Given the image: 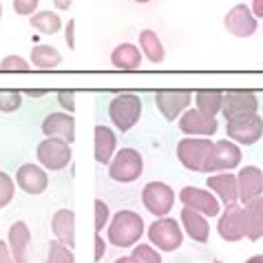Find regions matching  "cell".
<instances>
[{
    "label": "cell",
    "mask_w": 263,
    "mask_h": 263,
    "mask_svg": "<svg viewBox=\"0 0 263 263\" xmlns=\"http://www.w3.org/2000/svg\"><path fill=\"white\" fill-rule=\"evenodd\" d=\"M144 235V219L133 210H120L108 226V241L118 248L135 246Z\"/></svg>",
    "instance_id": "1"
},
{
    "label": "cell",
    "mask_w": 263,
    "mask_h": 263,
    "mask_svg": "<svg viewBox=\"0 0 263 263\" xmlns=\"http://www.w3.org/2000/svg\"><path fill=\"white\" fill-rule=\"evenodd\" d=\"M213 148H215V142L206 140V137H184V140L177 144V159L188 171L206 173Z\"/></svg>",
    "instance_id": "2"
},
{
    "label": "cell",
    "mask_w": 263,
    "mask_h": 263,
    "mask_svg": "<svg viewBox=\"0 0 263 263\" xmlns=\"http://www.w3.org/2000/svg\"><path fill=\"white\" fill-rule=\"evenodd\" d=\"M142 115V100L135 93H120L108 104V118L122 133H128L140 122Z\"/></svg>",
    "instance_id": "3"
},
{
    "label": "cell",
    "mask_w": 263,
    "mask_h": 263,
    "mask_svg": "<svg viewBox=\"0 0 263 263\" xmlns=\"http://www.w3.org/2000/svg\"><path fill=\"white\" fill-rule=\"evenodd\" d=\"M144 171V159L135 148H122L108 164V177L120 184H133Z\"/></svg>",
    "instance_id": "4"
},
{
    "label": "cell",
    "mask_w": 263,
    "mask_h": 263,
    "mask_svg": "<svg viewBox=\"0 0 263 263\" xmlns=\"http://www.w3.org/2000/svg\"><path fill=\"white\" fill-rule=\"evenodd\" d=\"M148 239L153 246H157L162 252H175L181 248L184 241V230L179 228V223L171 217H159L148 226Z\"/></svg>",
    "instance_id": "5"
},
{
    "label": "cell",
    "mask_w": 263,
    "mask_h": 263,
    "mask_svg": "<svg viewBox=\"0 0 263 263\" xmlns=\"http://www.w3.org/2000/svg\"><path fill=\"white\" fill-rule=\"evenodd\" d=\"M257 111H259V98L254 91H246V89L223 91L221 113L226 120H237V118H243V115H252Z\"/></svg>",
    "instance_id": "6"
},
{
    "label": "cell",
    "mask_w": 263,
    "mask_h": 263,
    "mask_svg": "<svg viewBox=\"0 0 263 263\" xmlns=\"http://www.w3.org/2000/svg\"><path fill=\"white\" fill-rule=\"evenodd\" d=\"M35 155L47 171H62L71 162V144L60 140V137H47L45 142L38 144Z\"/></svg>",
    "instance_id": "7"
},
{
    "label": "cell",
    "mask_w": 263,
    "mask_h": 263,
    "mask_svg": "<svg viewBox=\"0 0 263 263\" xmlns=\"http://www.w3.org/2000/svg\"><path fill=\"white\" fill-rule=\"evenodd\" d=\"M226 133H228L232 142L252 146L263 137V118L252 113V115H243V118H237V120H228Z\"/></svg>",
    "instance_id": "8"
},
{
    "label": "cell",
    "mask_w": 263,
    "mask_h": 263,
    "mask_svg": "<svg viewBox=\"0 0 263 263\" xmlns=\"http://www.w3.org/2000/svg\"><path fill=\"white\" fill-rule=\"evenodd\" d=\"M142 201H144L146 210L159 219V217H166L173 210L175 193L164 181H148L142 191Z\"/></svg>",
    "instance_id": "9"
},
{
    "label": "cell",
    "mask_w": 263,
    "mask_h": 263,
    "mask_svg": "<svg viewBox=\"0 0 263 263\" xmlns=\"http://www.w3.org/2000/svg\"><path fill=\"white\" fill-rule=\"evenodd\" d=\"M239 164H241V148L235 142L221 140V142H215V148H213V155L208 159L206 173L208 175L230 173L232 168H237Z\"/></svg>",
    "instance_id": "10"
},
{
    "label": "cell",
    "mask_w": 263,
    "mask_h": 263,
    "mask_svg": "<svg viewBox=\"0 0 263 263\" xmlns=\"http://www.w3.org/2000/svg\"><path fill=\"white\" fill-rule=\"evenodd\" d=\"M179 201L186 208H193L197 213H201L203 217H217L221 215V206L215 195H210V191L203 188H195V186H184L179 191Z\"/></svg>",
    "instance_id": "11"
},
{
    "label": "cell",
    "mask_w": 263,
    "mask_h": 263,
    "mask_svg": "<svg viewBox=\"0 0 263 263\" xmlns=\"http://www.w3.org/2000/svg\"><path fill=\"white\" fill-rule=\"evenodd\" d=\"M191 102H193V93L188 89L157 91L155 93V104L168 122H175L177 118H181L186 111V106H191Z\"/></svg>",
    "instance_id": "12"
},
{
    "label": "cell",
    "mask_w": 263,
    "mask_h": 263,
    "mask_svg": "<svg viewBox=\"0 0 263 263\" xmlns=\"http://www.w3.org/2000/svg\"><path fill=\"white\" fill-rule=\"evenodd\" d=\"M217 230H219V237L223 241H241L246 237V221H243V206L239 203H232V206H226V210L219 215V221H217Z\"/></svg>",
    "instance_id": "13"
},
{
    "label": "cell",
    "mask_w": 263,
    "mask_h": 263,
    "mask_svg": "<svg viewBox=\"0 0 263 263\" xmlns=\"http://www.w3.org/2000/svg\"><path fill=\"white\" fill-rule=\"evenodd\" d=\"M223 25L232 35H237V38H250V35H254V31H257V18H254V13L248 5L232 7V9L226 13Z\"/></svg>",
    "instance_id": "14"
},
{
    "label": "cell",
    "mask_w": 263,
    "mask_h": 263,
    "mask_svg": "<svg viewBox=\"0 0 263 263\" xmlns=\"http://www.w3.org/2000/svg\"><path fill=\"white\" fill-rule=\"evenodd\" d=\"M237 184H239V201L246 206L248 201L263 195V171L257 166H243L237 175Z\"/></svg>",
    "instance_id": "15"
},
{
    "label": "cell",
    "mask_w": 263,
    "mask_h": 263,
    "mask_svg": "<svg viewBox=\"0 0 263 263\" xmlns=\"http://www.w3.org/2000/svg\"><path fill=\"white\" fill-rule=\"evenodd\" d=\"M42 133L47 137H60L64 142H76V120L73 113H49L42 120Z\"/></svg>",
    "instance_id": "16"
},
{
    "label": "cell",
    "mask_w": 263,
    "mask_h": 263,
    "mask_svg": "<svg viewBox=\"0 0 263 263\" xmlns=\"http://www.w3.org/2000/svg\"><path fill=\"white\" fill-rule=\"evenodd\" d=\"M217 120L210 118V115L197 111V108H191L179 118V130L186 135H215L217 133Z\"/></svg>",
    "instance_id": "17"
},
{
    "label": "cell",
    "mask_w": 263,
    "mask_h": 263,
    "mask_svg": "<svg viewBox=\"0 0 263 263\" xmlns=\"http://www.w3.org/2000/svg\"><path fill=\"white\" fill-rule=\"evenodd\" d=\"M16 181L27 195H40V193H45L47 186H49L47 173L35 164H23L20 166L18 173H16Z\"/></svg>",
    "instance_id": "18"
},
{
    "label": "cell",
    "mask_w": 263,
    "mask_h": 263,
    "mask_svg": "<svg viewBox=\"0 0 263 263\" xmlns=\"http://www.w3.org/2000/svg\"><path fill=\"white\" fill-rule=\"evenodd\" d=\"M206 184L213 193L219 195L226 206H232V203L239 201V184H237V175L230 173H215L206 177Z\"/></svg>",
    "instance_id": "19"
},
{
    "label": "cell",
    "mask_w": 263,
    "mask_h": 263,
    "mask_svg": "<svg viewBox=\"0 0 263 263\" xmlns=\"http://www.w3.org/2000/svg\"><path fill=\"white\" fill-rule=\"evenodd\" d=\"M29 241H31V230L25 221H16L9 228V250L13 263H29Z\"/></svg>",
    "instance_id": "20"
},
{
    "label": "cell",
    "mask_w": 263,
    "mask_h": 263,
    "mask_svg": "<svg viewBox=\"0 0 263 263\" xmlns=\"http://www.w3.org/2000/svg\"><path fill=\"white\" fill-rule=\"evenodd\" d=\"M51 228H53V235L60 243H64L67 248H76V215L71 208L58 210L51 219Z\"/></svg>",
    "instance_id": "21"
},
{
    "label": "cell",
    "mask_w": 263,
    "mask_h": 263,
    "mask_svg": "<svg viewBox=\"0 0 263 263\" xmlns=\"http://www.w3.org/2000/svg\"><path fill=\"white\" fill-rule=\"evenodd\" d=\"M243 221H246V237L250 241L263 239V195L248 201L243 206Z\"/></svg>",
    "instance_id": "22"
},
{
    "label": "cell",
    "mask_w": 263,
    "mask_h": 263,
    "mask_svg": "<svg viewBox=\"0 0 263 263\" xmlns=\"http://www.w3.org/2000/svg\"><path fill=\"white\" fill-rule=\"evenodd\" d=\"M181 226H184L186 235L191 237L193 241H197V243H206L208 241V221L206 217H203L201 213H197V210L193 208H181Z\"/></svg>",
    "instance_id": "23"
},
{
    "label": "cell",
    "mask_w": 263,
    "mask_h": 263,
    "mask_svg": "<svg viewBox=\"0 0 263 263\" xmlns=\"http://www.w3.org/2000/svg\"><path fill=\"white\" fill-rule=\"evenodd\" d=\"M140 62H142V53L140 49L130 42H122L113 49L111 53V64L115 69H122V71H137L140 69Z\"/></svg>",
    "instance_id": "24"
},
{
    "label": "cell",
    "mask_w": 263,
    "mask_h": 263,
    "mask_svg": "<svg viewBox=\"0 0 263 263\" xmlns=\"http://www.w3.org/2000/svg\"><path fill=\"white\" fill-rule=\"evenodd\" d=\"M118 137L108 126H96V162L98 164H111Z\"/></svg>",
    "instance_id": "25"
},
{
    "label": "cell",
    "mask_w": 263,
    "mask_h": 263,
    "mask_svg": "<svg viewBox=\"0 0 263 263\" xmlns=\"http://www.w3.org/2000/svg\"><path fill=\"white\" fill-rule=\"evenodd\" d=\"M140 49L151 62H155V64L164 62V45H162L159 35L153 31V29H144V31H140Z\"/></svg>",
    "instance_id": "26"
},
{
    "label": "cell",
    "mask_w": 263,
    "mask_h": 263,
    "mask_svg": "<svg viewBox=\"0 0 263 263\" xmlns=\"http://www.w3.org/2000/svg\"><path fill=\"white\" fill-rule=\"evenodd\" d=\"M195 104H197V111L210 115L215 118L217 113H221V106H223V91L213 89V91H197L195 93Z\"/></svg>",
    "instance_id": "27"
},
{
    "label": "cell",
    "mask_w": 263,
    "mask_h": 263,
    "mask_svg": "<svg viewBox=\"0 0 263 263\" xmlns=\"http://www.w3.org/2000/svg\"><path fill=\"white\" fill-rule=\"evenodd\" d=\"M31 64L38 69H55L62 64V55L51 45H35L31 51Z\"/></svg>",
    "instance_id": "28"
},
{
    "label": "cell",
    "mask_w": 263,
    "mask_h": 263,
    "mask_svg": "<svg viewBox=\"0 0 263 263\" xmlns=\"http://www.w3.org/2000/svg\"><path fill=\"white\" fill-rule=\"evenodd\" d=\"M29 25H31L35 31L51 35V33H58L62 29V20L53 11H35L33 16L29 18Z\"/></svg>",
    "instance_id": "29"
},
{
    "label": "cell",
    "mask_w": 263,
    "mask_h": 263,
    "mask_svg": "<svg viewBox=\"0 0 263 263\" xmlns=\"http://www.w3.org/2000/svg\"><path fill=\"white\" fill-rule=\"evenodd\" d=\"M47 263H76L73 250L67 248L60 241H51L49 243V254H47Z\"/></svg>",
    "instance_id": "30"
},
{
    "label": "cell",
    "mask_w": 263,
    "mask_h": 263,
    "mask_svg": "<svg viewBox=\"0 0 263 263\" xmlns=\"http://www.w3.org/2000/svg\"><path fill=\"white\" fill-rule=\"evenodd\" d=\"M23 106V93L13 89H3L0 91V111L3 113H16Z\"/></svg>",
    "instance_id": "31"
},
{
    "label": "cell",
    "mask_w": 263,
    "mask_h": 263,
    "mask_svg": "<svg viewBox=\"0 0 263 263\" xmlns=\"http://www.w3.org/2000/svg\"><path fill=\"white\" fill-rule=\"evenodd\" d=\"M130 257H133L137 263H162V257H159V252H157L153 246H146V243L135 246Z\"/></svg>",
    "instance_id": "32"
},
{
    "label": "cell",
    "mask_w": 263,
    "mask_h": 263,
    "mask_svg": "<svg viewBox=\"0 0 263 263\" xmlns=\"http://www.w3.org/2000/svg\"><path fill=\"white\" fill-rule=\"evenodd\" d=\"M13 193H16V184H13V179L5 171H0V208L9 206L11 199H13Z\"/></svg>",
    "instance_id": "33"
},
{
    "label": "cell",
    "mask_w": 263,
    "mask_h": 263,
    "mask_svg": "<svg viewBox=\"0 0 263 263\" xmlns=\"http://www.w3.org/2000/svg\"><path fill=\"white\" fill-rule=\"evenodd\" d=\"M0 71H29V62L20 55H7L0 62Z\"/></svg>",
    "instance_id": "34"
},
{
    "label": "cell",
    "mask_w": 263,
    "mask_h": 263,
    "mask_svg": "<svg viewBox=\"0 0 263 263\" xmlns=\"http://www.w3.org/2000/svg\"><path fill=\"white\" fill-rule=\"evenodd\" d=\"M38 5H40V0H13V11L18 16H33Z\"/></svg>",
    "instance_id": "35"
},
{
    "label": "cell",
    "mask_w": 263,
    "mask_h": 263,
    "mask_svg": "<svg viewBox=\"0 0 263 263\" xmlns=\"http://www.w3.org/2000/svg\"><path fill=\"white\" fill-rule=\"evenodd\" d=\"M108 215H111V210L102 199H96V232L104 230V223L108 221Z\"/></svg>",
    "instance_id": "36"
},
{
    "label": "cell",
    "mask_w": 263,
    "mask_h": 263,
    "mask_svg": "<svg viewBox=\"0 0 263 263\" xmlns=\"http://www.w3.org/2000/svg\"><path fill=\"white\" fill-rule=\"evenodd\" d=\"M58 102H60V106L67 113L76 111V93H73V91H60V93H58Z\"/></svg>",
    "instance_id": "37"
},
{
    "label": "cell",
    "mask_w": 263,
    "mask_h": 263,
    "mask_svg": "<svg viewBox=\"0 0 263 263\" xmlns=\"http://www.w3.org/2000/svg\"><path fill=\"white\" fill-rule=\"evenodd\" d=\"M0 263H13L9 243H5V241H0Z\"/></svg>",
    "instance_id": "38"
},
{
    "label": "cell",
    "mask_w": 263,
    "mask_h": 263,
    "mask_svg": "<svg viewBox=\"0 0 263 263\" xmlns=\"http://www.w3.org/2000/svg\"><path fill=\"white\" fill-rule=\"evenodd\" d=\"M104 250H106L104 239H102L100 232H96V261H100L102 257H104Z\"/></svg>",
    "instance_id": "39"
},
{
    "label": "cell",
    "mask_w": 263,
    "mask_h": 263,
    "mask_svg": "<svg viewBox=\"0 0 263 263\" xmlns=\"http://www.w3.org/2000/svg\"><path fill=\"white\" fill-rule=\"evenodd\" d=\"M73 31H76V23L69 20V25H67V45H69V49H76V38H73Z\"/></svg>",
    "instance_id": "40"
},
{
    "label": "cell",
    "mask_w": 263,
    "mask_h": 263,
    "mask_svg": "<svg viewBox=\"0 0 263 263\" xmlns=\"http://www.w3.org/2000/svg\"><path fill=\"white\" fill-rule=\"evenodd\" d=\"M252 13H254V18H263V0H252Z\"/></svg>",
    "instance_id": "41"
},
{
    "label": "cell",
    "mask_w": 263,
    "mask_h": 263,
    "mask_svg": "<svg viewBox=\"0 0 263 263\" xmlns=\"http://www.w3.org/2000/svg\"><path fill=\"white\" fill-rule=\"evenodd\" d=\"M53 5H55V9H60V11H67L69 7L73 5V0H53Z\"/></svg>",
    "instance_id": "42"
},
{
    "label": "cell",
    "mask_w": 263,
    "mask_h": 263,
    "mask_svg": "<svg viewBox=\"0 0 263 263\" xmlns=\"http://www.w3.org/2000/svg\"><path fill=\"white\" fill-rule=\"evenodd\" d=\"M246 263H263V254H254V257H250Z\"/></svg>",
    "instance_id": "43"
},
{
    "label": "cell",
    "mask_w": 263,
    "mask_h": 263,
    "mask_svg": "<svg viewBox=\"0 0 263 263\" xmlns=\"http://www.w3.org/2000/svg\"><path fill=\"white\" fill-rule=\"evenodd\" d=\"M25 93H27V96H31V98H42V96H45V91H33V89L25 91Z\"/></svg>",
    "instance_id": "44"
},
{
    "label": "cell",
    "mask_w": 263,
    "mask_h": 263,
    "mask_svg": "<svg viewBox=\"0 0 263 263\" xmlns=\"http://www.w3.org/2000/svg\"><path fill=\"white\" fill-rule=\"evenodd\" d=\"M115 263H137V261H135L133 257H122V259H118Z\"/></svg>",
    "instance_id": "45"
},
{
    "label": "cell",
    "mask_w": 263,
    "mask_h": 263,
    "mask_svg": "<svg viewBox=\"0 0 263 263\" xmlns=\"http://www.w3.org/2000/svg\"><path fill=\"white\" fill-rule=\"evenodd\" d=\"M0 18H3V3H0Z\"/></svg>",
    "instance_id": "46"
},
{
    "label": "cell",
    "mask_w": 263,
    "mask_h": 263,
    "mask_svg": "<svg viewBox=\"0 0 263 263\" xmlns=\"http://www.w3.org/2000/svg\"><path fill=\"white\" fill-rule=\"evenodd\" d=\"M135 3H148V0H135Z\"/></svg>",
    "instance_id": "47"
},
{
    "label": "cell",
    "mask_w": 263,
    "mask_h": 263,
    "mask_svg": "<svg viewBox=\"0 0 263 263\" xmlns=\"http://www.w3.org/2000/svg\"><path fill=\"white\" fill-rule=\"evenodd\" d=\"M215 263H223V261H215Z\"/></svg>",
    "instance_id": "48"
}]
</instances>
